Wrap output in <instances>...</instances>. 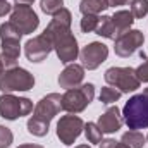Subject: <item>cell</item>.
<instances>
[{
    "label": "cell",
    "instance_id": "obj_23",
    "mask_svg": "<svg viewBox=\"0 0 148 148\" xmlns=\"http://www.w3.org/2000/svg\"><path fill=\"white\" fill-rule=\"evenodd\" d=\"M40 7H41V10L45 14L53 16L55 12H59L64 7V0H41L40 2Z\"/></svg>",
    "mask_w": 148,
    "mask_h": 148
},
{
    "label": "cell",
    "instance_id": "obj_1",
    "mask_svg": "<svg viewBox=\"0 0 148 148\" xmlns=\"http://www.w3.org/2000/svg\"><path fill=\"white\" fill-rule=\"evenodd\" d=\"M71 21H73L71 12L66 7H62L59 12H55L52 16V21L45 29V33L52 40L53 50L57 52L60 62H64V64L76 60V57L79 53L77 41L71 33Z\"/></svg>",
    "mask_w": 148,
    "mask_h": 148
},
{
    "label": "cell",
    "instance_id": "obj_6",
    "mask_svg": "<svg viewBox=\"0 0 148 148\" xmlns=\"http://www.w3.org/2000/svg\"><path fill=\"white\" fill-rule=\"evenodd\" d=\"M107 84L119 90L121 93H129L140 88L141 81L136 76V69L133 67H110L105 71Z\"/></svg>",
    "mask_w": 148,
    "mask_h": 148
},
{
    "label": "cell",
    "instance_id": "obj_24",
    "mask_svg": "<svg viewBox=\"0 0 148 148\" xmlns=\"http://www.w3.org/2000/svg\"><path fill=\"white\" fill-rule=\"evenodd\" d=\"M131 14L136 19H141L148 14V0H133L131 3Z\"/></svg>",
    "mask_w": 148,
    "mask_h": 148
},
{
    "label": "cell",
    "instance_id": "obj_21",
    "mask_svg": "<svg viewBox=\"0 0 148 148\" xmlns=\"http://www.w3.org/2000/svg\"><path fill=\"white\" fill-rule=\"evenodd\" d=\"M121 91L119 90H115V88H112V86H105V88H102V91H100V102L102 103H105V105H110L114 102H117L119 98H121Z\"/></svg>",
    "mask_w": 148,
    "mask_h": 148
},
{
    "label": "cell",
    "instance_id": "obj_28",
    "mask_svg": "<svg viewBox=\"0 0 148 148\" xmlns=\"http://www.w3.org/2000/svg\"><path fill=\"white\" fill-rule=\"evenodd\" d=\"M12 10V7H10V3L7 2V0H0V17H3L5 14H9Z\"/></svg>",
    "mask_w": 148,
    "mask_h": 148
},
{
    "label": "cell",
    "instance_id": "obj_31",
    "mask_svg": "<svg viewBox=\"0 0 148 148\" xmlns=\"http://www.w3.org/2000/svg\"><path fill=\"white\" fill-rule=\"evenodd\" d=\"M17 148H43L41 145H19Z\"/></svg>",
    "mask_w": 148,
    "mask_h": 148
},
{
    "label": "cell",
    "instance_id": "obj_19",
    "mask_svg": "<svg viewBox=\"0 0 148 148\" xmlns=\"http://www.w3.org/2000/svg\"><path fill=\"white\" fill-rule=\"evenodd\" d=\"M145 141H147V138L140 131H133V129L124 133L121 138V143H124L127 148H143Z\"/></svg>",
    "mask_w": 148,
    "mask_h": 148
},
{
    "label": "cell",
    "instance_id": "obj_35",
    "mask_svg": "<svg viewBox=\"0 0 148 148\" xmlns=\"http://www.w3.org/2000/svg\"><path fill=\"white\" fill-rule=\"evenodd\" d=\"M147 141H148V136H147Z\"/></svg>",
    "mask_w": 148,
    "mask_h": 148
},
{
    "label": "cell",
    "instance_id": "obj_20",
    "mask_svg": "<svg viewBox=\"0 0 148 148\" xmlns=\"http://www.w3.org/2000/svg\"><path fill=\"white\" fill-rule=\"evenodd\" d=\"M84 134H86V140H88L90 143H102L103 133H102V129L98 127V124H95V122L84 124Z\"/></svg>",
    "mask_w": 148,
    "mask_h": 148
},
{
    "label": "cell",
    "instance_id": "obj_34",
    "mask_svg": "<svg viewBox=\"0 0 148 148\" xmlns=\"http://www.w3.org/2000/svg\"><path fill=\"white\" fill-rule=\"evenodd\" d=\"M143 93H145V95H147V97H148V88H147V90H145V91H143Z\"/></svg>",
    "mask_w": 148,
    "mask_h": 148
},
{
    "label": "cell",
    "instance_id": "obj_18",
    "mask_svg": "<svg viewBox=\"0 0 148 148\" xmlns=\"http://www.w3.org/2000/svg\"><path fill=\"white\" fill-rule=\"evenodd\" d=\"M97 35L103 38H109V40H115L117 35H115V29H114V24H112V19L110 16H102L100 21H98V26L95 29Z\"/></svg>",
    "mask_w": 148,
    "mask_h": 148
},
{
    "label": "cell",
    "instance_id": "obj_4",
    "mask_svg": "<svg viewBox=\"0 0 148 148\" xmlns=\"http://www.w3.org/2000/svg\"><path fill=\"white\" fill-rule=\"evenodd\" d=\"M93 98H95V86L91 83L66 90V93L62 95V110L69 114H79L93 102Z\"/></svg>",
    "mask_w": 148,
    "mask_h": 148
},
{
    "label": "cell",
    "instance_id": "obj_26",
    "mask_svg": "<svg viewBox=\"0 0 148 148\" xmlns=\"http://www.w3.org/2000/svg\"><path fill=\"white\" fill-rule=\"evenodd\" d=\"M136 76L141 83H148V57H145V62L136 69Z\"/></svg>",
    "mask_w": 148,
    "mask_h": 148
},
{
    "label": "cell",
    "instance_id": "obj_15",
    "mask_svg": "<svg viewBox=\"0 0 148 148\" xmlns=\"http://www.w3.org/2000/svg\"><path fill=\"white\" fill-rule=\"evenodd\" d=\"M2 41V53H0V60L3 64V67L10 69L16 67L17 59H19V41L21 40H0Z\"/></svg>",
    "mask_w": 148,
    "mask_h": 148
},
{
    "label": "cell",
    "instance_id": "obj_25",
    "mask_svg": "<svg viewBox=\"0 0 148 148\" xmlns=\"http://www.w3.org/2000/svg\"><path fill=\"white\" fill-rule=\"evenodd\" d=\"M12 140H14L12 131L9 127H5V126H0V148H5L9 145H12Z\"/></svg>",
    "mask_w": 148,
    "mask_h": 148
},
{
    "label": "cell",
    "instance_id": "obj_2",
    "mask_svg": "<svg viewBox=\"0 0 148 148\" xmlns=\"http://www.w3.org/2000/svg\"><path fill=\"white\" fill-rule=\"evenodd\" d=\"M62 110V97L59 93H50L43 97L35 107L33 117L28 121V131L33 136H47L50 121Z\"/></svg>",
    "mask_w": 148,
    "mask_h": 148
},
{
    "label": "cell",
    "instance_id": "obj_32",
    "mask_svg": "<svg viewBox=\"0 0 148 148\" xmlns=\"http://www.w3.org/2000/svg\"><path fill=\"white\" fill-rule=\"evenodd\" d=\"M76 148H91V147H88V145H79V147H76Z\"/></svg>",
    "mask_w": 148,
    "mask_h": 148
},
{
    "label": "cell",
    "instance_id": "obj_8",
    "mask_svg": "<svg viewBox=\"0 0 148 148\" xmlns=\"http://www.w3.org/2000/svg\"><path fill=\"white\" fill-rule=\"evenodd\" d=\"M10 23L23 35H29L38 28L40 19H38L36 12L31 9V5H16L10 14Z\"/></svg>",
    "mask_w": 148,
    "mask_h": 148
},
{
    "label": "cell",
    "instance_id": "obj_27",
    "mask_svg": "<svg viewBox=\"0 0 148 148\" xmlns=\"http://www.w3.org/2000/svg\"><path fill=\"white\" fill-rule=\"evenodd\" d=\"M100 148H127L124 143H121V141H115V140H102V143H100Z\"/></svg>",
    "mask_w": 148,
    "mask_h": 148
},
{
    "label": "cell",
    "instance_id": "obj_11",
    "mask_svg": "<svg viewBox=\"0 0 148 148\" xmlns=\"http://www.w3.org/2000/svg\"><path fill=\"white\" fill-rule=\"evenodd\" d=\"M114 45V50L119 57H129L133 55L145 41V36L140 29H127L126 33H122L121 36H117Z\"/></svg>",
    "mask_w": 148,
    "mask_h": 148
},
{
    "label": "cell",
    "instance_id": "obj_5",
    "mask_svg": "<svg viewBox=\"0 0 148 148\" xmlns=\"http://www.w3.org/2000/svg\"><path fill=\"white\" fill-rule=\"evenodd\" d=\"M35 86L33 74L23 67H10L0 73V91L12 93V91H28Z\"/></svg>",
    "mask_w": 148,
    "mask_h": 148
},
{
    "label": "cell",
    "instance_id": "obj_29",
    "mask_svg": "<svg viewBox=\"0 0 148 148\" xmlns=\"http://www.w3.org/2000/svg\"><path fill=\"white\" fill-rule=\"evenodd\" d=\"M109 7H119V5H131L133 0H107Z\"/></svg>",
    "mask_w": 148,
    "mask_h": 148
},
{
    "label": "cell",
    "instance_id": "obj_22",
    "mask_svg": "<svg viewBox=\"0 0 148 148\" xmlns=\"http://www.w3.org/2000/svg\"><path fill=\"white\" fill-rule=\"evenodd\" d=\"M98 21H100V16H95V14H86L83 16L81 19V31L83 33H91L97 29L98 26Z\"/></svg>",
    "mask_w": 148,
    "mask_h": 148
},
{
    "label": "cell",
    "instance_id": "obj_10",
    "mask_svg": "<svg viewBox=\"0 0 148 148\" xmlns=\"http://www.w3.org/2000/svg\"><path fill=\"white\" fill-rule=\"evenodd\" d=\"M107 57H109V48H107V45H103L100 41H93V43L86 45L79 53L81 66L88 71L97 69L102 62L107 60Z\"/></svg>",
    "mask_w": 148,
    "mask_h": 148
},
{
    "label": "cell",
    "instance_id": "obj_16",
    "mask_svg": "<svg viewBox=\"0 0 148 148\" xmlns=\"http://www.w3.org/2000/svg\"><path fill=\"white\" fill-rule=\"evenodd\" d=\"M112 24H114V29H115V35L121 36L122 33H126L131 24L134 23V17L131 14V10H117L114 16H110Z\"/></svg>",
    "mask_w": 148,
    "mask_h": 148
},
{
    "label": "cell",
    "instance_id": "obj_12",
    "mask_svg": "<svg viewBox=\"0 0 148 148\" xmlns=\"http://www.w3.org/2000/svg\"><path fill=\"white\" fill-rule=\"evenodd\" d=\"M52 40L50 36L43 31L40 36H35L24 45V53L28 57L29 62H41L48 57V53L52 52Z\"/></svg>",
    "mask_w": 148,
    "mask_h": 148
},
{
    "label": "cell",
    "instance_id": "obj_14",
    "mask_svg": "<svg viewBox=\"0 0 148 148\" xmlns=\"http://www.w3.org/2000/svg\"><path fill=\"white\" fill-rule=\"evenodd\" d=\"M83 77H84V67L77 66V64H69L59 76V84H60V88L71 90L83 81Z\"/></svg>",
    "mask_w": 148,
    "mask_h": 148
},
{
    "label": "cell",
    "instance_id": "obj_7",
    "mask_svg": "<svg viewBox=\"0 0 148 148\" xmlns=\"http://www.w3.org/2000/svg\"><path fill=\"white\" fill-rule=\"evenodd\" d=\"M33 110V103L28 98H19L10 93H3L0 97V115L7 121H16L17 117L28 115Z\"/></svg>",
    "mask_w": 148,
    "mask_h": 148
},
{
    "label": "cell",
    "instance_id": "obj_30",
    "mask_svg": "<svg viewBox=\"0 0 148 148\" xmlns=\"http://www.w3.org/2000/svg\"><path fill=\"white\" fill-rule=\"evenodd\" d=\"M17 5H29V3H33L35 0H14Z\"/></svg>",
    "mask_w": 148,
    "mask_h": 148
},
{
    "label": "cell",
    "instance_id": "obj_9",
    "mask_svg": "<svg viewBox=\"0 0 148 148\" xmlns=\"http://www.w3.org/2000/svg\"><path fill=\"white\" fill-rule=\"evenodd\" d=\"M84 129V122L77 115H64L57 124V136L64 145H73Z\"/></svg>",
    "mask_w": 148,
    "mask_h": 148
},
{
    "label": "cell",
    "instance_id": "obj_13",
    "mask_svg": "<svg viewBox=\"0 0 148 148\" xmlns=\"http://www.w3.org/2000/svg\"><path fill=\"white\" fill-rule=\"evenodd\" d=\"M122 115H121V110L117 107H109L107 110L103 112L98 119V127L102 129V133H107V134H112V133H117L122 126Z\"/></svg>",
    "mask_w": 148,
    "mask_h": 148
},
{
    "label": "cell",
    "instance_id": "obj_33",
    "mask_svg": "<svg viewBox=\"0 0 148 148\" xmlns=\"http://www.w3.org/2000/svg\"><path fill=\"white\" fill-rule=\"evenodd\" d=\"M3 71V64H2V60H0V73Z\"/></svg>",
    "mask_w": 148,
    "mask_h": 148
},
{
    "label": "cell",
    "instance_id": "obj_17",
    "mask_svg": "<svg viewBox=\"0 0 148 148\" xmlns=\"http://www.w3.org/2000/svg\"><path fill=\"white\" fill-rule=\"evenodd\" d=\"M107 7H109V2L107 0H81V3H79V10H81L83 16H86V14L98 16Z\"/></svg>",
    "mask_w": 148,
    "mask_h": 148
},
{
    "label": "cell",
    "instance_id": "obj_3",
    "mask_svg": "<svg viewBox=\"0 0 148 148\" xmlns=\"http://www.w3.org/2000/svg\"><path fill=\"white\" fill-rule=\"evenodd\" d=\"M122 121L133 131L148 127V97L145 93L134 95L126 102L122 109Z\"/></svg>",
    "mask_w": 148,
    "mask_h": 148
}]
</instances>
